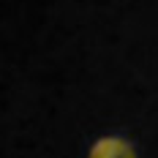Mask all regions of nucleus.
<instances>
[{
    "instance_id": "obj_1",
    "label": "nucleus",
    "mask_w": 158,
    "mask_h": 158,
    "mask_svg": "<svg viewBox=\"0 0 158 158\" xmlns=\"http://www.w3.org/2000/svg\"><path fill=\"white\" fill-rule=\"evenodd\" d=\"M90 158H136L131 142L120 136H104L90 147Z\"/></svg>"
}]
</instances>
